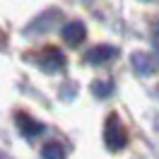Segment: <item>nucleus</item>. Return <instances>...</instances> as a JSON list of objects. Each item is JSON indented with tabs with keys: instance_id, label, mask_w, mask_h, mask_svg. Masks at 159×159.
Here are the masks:
<instances>
[{
	"instance_id": "obj_8",
	"label": "nucleus",
	"mask_w": 159,
	"mask_h": 159,
	"mask_svg": "<svg viewBox=\"0 0 159 159\" xmlns=\"http://www.w3.org/2000/svg\"><path fill=\"white\" fill-rule=\"evenodd\" d=\"M41 159H65V147L60 142H46L41 147Z\"/></svg>"
},
{
	"instance_id": "obj_3",
	"label": "nucleus",
	"mask_w": 159,
	"mask_h": 159,
	"mask_svg": "<svg viewBox=\"0 0 159 159\" xmlns=\"http://www.w3.org/2000/svg\"><path fill=\"white\" fill-rule=\"evenodd\" d=\"M36 65H39L43 72H63L65 70V56L60 53L58 48H46L36 56Z\"/></svg>"
},
{
	"instance_id": "obj_1",
	"label": "nucleus",
	"mask_w": 159,
	"mask_h": 159,
	"mask_svg": "<svg viewBox=\"0 0 159 159\" xmlns=\"http://www.w3.org/2000/svg\"><path fill=\"white\" fill-rule=\"evenodd\" d=\"M104 145L109 152H120V149L128 145V135H125V128L116 113H111L106 123H104Z\"/></svg>"
},
{
	"instance_id": "obj_5",
	"label": "nucleus",
	"mask_w": 159,
	"mask_h": 159,
	"mask_svg": "<svg viewBox=\"0 0 159 159\" xmlns=\"http://www.w3.org/2000/svg\"><path fill=\"white\" fill-rule=\"evenodd\" d=\"M130 63H133L135 75H140V77H149V75L157 72V60L152 58L149 53H145V51H135L130 56Z\"/></svg>"
},
{
	"instance_id": "obj_11",
	"label": "nucleus",
	"mask_w": 159,
	"mask_h": 159,
	"mask_svg": "<svg viewBox=\"0 0 159 159\" xmlns=\"http://www.w3.org/2000/svg\"><path fill=\"white\" fill-rule=\"evenodd\" d=\"M145 2H147V0H145Z\"/></svg>"
},
{
	"instance_id": "obj_4",
	"label": "nucleus",
	"mask_w": 159,
	"mask_h": 159,
	"mask_svg": "<svg viewBox=\"0 0 159 159\" xmlns=\"http://www.w3.org/2000/svg\"><path fill=\"white\" fill-rule=\"evenodd\" d=\"M118 56V51L116 46H111V43H99V46H94L84 53V63L87 65H104V63H109Z\"/></svg>"
},
{
	"instance_id": "obj_9",
	"label": "nucleus",
	"mask_w": 159,
	"mask_h": 159,
	"mask_svg": "<svg viewBox=\"0 0 159 159\" xmlns=\"http://www.w3.org/2000/svg\"><path fill=\"white\" fill-rule=\"evenodd\" d=\"M111 92H113V82L111 80H97L92 84V94L97 99H106V97H111Z\"/></svg>"
},
{
	"instance_id": "obj_7",
	"label": "nucleus",
	"mask_w": 159,
	"mask_h": 159,
	"mask_svg": "<svg viewBox=\"0 0 159 159\" xmlns=\"http://www.w3.org/2000/svg\"><path fill=\"white\" fill-rule=\"evenodd\" d=\"M17 128H20V133L24 135V138H39L41 133H43V123H39L36 118H31L29 113H17Z\"/></svg>"
},
{
	"instance_id": "obj_6",
	"label": "nucleus",
	"mask_w": 159,
	"mask_h": 159,
	"mask_svg": "<svg viewBox=\"0 0 159 159\" xmlns=\"http://www.w3.org/2000/svg\"><path fill=\"white\" fill-rule=\"evenodd\" d=\"M60 36H63V41L68 46H80L87 39V27H84V22H68L60 29Z\"/></svg>"
},
{
	"instance_id": "obj_10",
	"label": "nucleus",
	"mask_w": 159,
	"mask_h": 159,
	"mask_svg": "<svg viewBox=\"0 0 159 159\" xmlns=\"http://www.w3.org/2000/svg\"><path fill=\"white\" fill-rule=\"evenodd\" d=\"M154 46H157V53H159V24H157V29H154Z\"/></svg>"
},
{
	"instance_id": "obj_2",
	"label": "nucleus",
	"mask_w": 159,
	"mask_h": 159,
	"mask_svg": "<svg viewBox=\"0 0 159 159\" xmlns=\"http://www.w3.org/2000/svg\"><path fill=\"white\" fill-rule=\"evenodd\" d=\"M60 20H63V12H60L58 7H48V10H43L39 17H34V20L29 22V27L24 29V34H27V36L48 34V31H53L60 24Z\"/></svg>"
}]
</instances>
